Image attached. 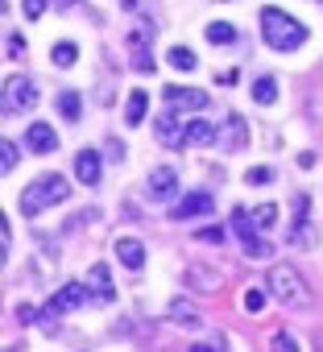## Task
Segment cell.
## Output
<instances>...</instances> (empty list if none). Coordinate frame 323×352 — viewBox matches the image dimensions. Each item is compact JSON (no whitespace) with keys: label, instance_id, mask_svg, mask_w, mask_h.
<instances>
[{"label":"cell","instance_id":"obj_9","mask_svg":"<svg viewBox=\"0 0 323 352\" xmlns=\"http://www.w3.org/2000/svg\"><path fill=\"white\" fill-rule=\"evenodd\" d=\"M153 133H157V141L166 145V149H183V145H187V129H179V120H175L170 112L153 116Z\"/></svg>","mask_w":323,"mask_h":352},{"label":"cell","instance_id":"obj_6","mask_svg":"<svg viewBox=\"0 0 323 352\" xmlns=\"http://www.w3.org/2000/svg\"><path fill=\"white\" fill-rule=\"evenodd\" d=\"M34 104H38V87H34V79L17 75V79L5 83V112H9V116H13V112H30Z\"/></svg>","mask_w":323,"mask_h":352},{"label":"cell","instance_id":"obj_26","mask_svg":"<svg viewBox=\"0 0 323 352\" xmlns=\"http://www.w3.org/2000/svg\"><path fill=\"white\" fill-rule=\"evenodd\" d=\"M17 162H21V153H17V145L5 137V141H0V170L13 174V170H17Z\"/></svg>","mask_w":323,"mask_h":352},{"label":"cell","instance_id":"obj_36","mask_svg":"<svg viewBox=\"0 0 323 352\" xmlns=\"http://www.w3.org/2000/svg\"><path fill=\"white\" fill-rule=\"evenodd\" d=\"M9 54H17V58H21V54H25V38H17V34H9Z\"/></svg>","mask_w":323,"mask_h":352},{"label":"cell","instance_id":"obj_30","mask_svg":"<svg viewBox=\"0 0 323 352\" xmlns=\"http://www.w3.org/2000/svg\"><path fill=\"white\" fill-rule=\"evenodd\" d=\"M253 220H257V228H269V224L278 220V204H261V208L253 212Z\"/></svg>","mask_w":323,"mask_h":352},{"label":"cell","instance_id":"obj_24","mask_svg":"<svg viewBox=\"0 0 323 352\" xmlns=\"http://www.w3.org/2000/svg\"><path fill=\"white\" fill-rule=\"evenodd\" d=\"M50 63H54V67H75V63H79V46H75V42H58V46L50 50Z\"/></svg>","mask_w":323,"mask_h":352},{"label":"cell","instance_id":"obj_20","mask_svg":"<svg viewBox=\"0 0 323 352\" xmlns=\"http://www.w3.org/2000/svg\"><path fill=\"white\" fill-rule=\"evenodd\" d=\"M224 124H228V137H224V149H241V145H245V133H249V129H245V120H241L236 112H228V116H224Z\"/></svg>","mask_w":323,"mask_h":352},{"label":"cell","instance_id":"obj_13","mask_svg":"<svg viewBox=\"0 0 323 352\" xmlns=\"http://www.w3.org/2000/svg\"><path fill=\"white\" fill-rule=\"evenodd\" d=\"M25 145L34 149V153H54L58 149V133L50 129V124H30V133H25Z\"/></svg>","mask_w":323,"mask_h":352},{"label":"cell","instance_id":"obj_28","mask_svg":"<svg viewBox=\"0 0 323 352\" xmlns=\"http://www.w3.org/2000/svg\"><path fill=\"white\" fill-rule=\"evenodd\" d=\"M241 307H245V311H249V315H257V311H265V294H261V290H253V286H249V290H245V294H241Z\"/></svg>","mask_w":323,"mask_h":352},{"label":"cell","instance_id":"obj_35","mask_svg":"<svg viewBox=\"0 0 323 352\" xmlns=\"http://www.w3.org/2000/svg\"><path fill=\"white\" fill-rule=\"evenodd\" d=\"M104 153H108L112 162H120V157H124V145H120L116 137H108V145H104Z\"/></svg>","mask_w":323,"mask_h":352},{"label":"cell","instance_id":"obj_27","mask_svg":"<svg viewBox=\"0 0 323 352\" xmlns=\"http://www.w3.org/2000/svg\"><path fill=\"white\" fill-rule=\"evenodd\" d=\"M133 71H141V75H153V71H157L149 46H133Z\"/></svg>","mask_w":323,"mask_h":352},{"label":"cell","instance_id":"obj_7","mask_svg":"<svg viewBox=\"0 0 323 352\" xmlns=\"http://www.w3.org/2000/svg\"><path fill=\"white\" fill-rule=\"evenodd\" d=\"M307 212H311V199H307V195H294V228H290V245H298V249H311V245H315Z\"/></svg>","mask_w":323,"mask_h":352},{"label":"cell","instance_id":"obj_10","mask_svg":"<svg viewBox=\"0 0 323 352\" xmlns=\"http://www.w3.org/2000/svg\"><path fill=\"white\" fill-rule=\"evenodd\" d=\"M208 212H216V199L208 195V191H191L183 204H175L170 208V220H187V216H208Z\"/></svg>","mask_w":323,"mask_h":352},{"label":"cell","instance_id":"obj_18","mask_svg":"<svg viewBox=\"0 0 323 352\" xmlns=\"http://www.w3.org/2000/svg\"><path fill=\"white\" fill-rule=\"evenodd\" d=\"M58 112H63V120H79L83 116V96L79 91H58Z\"/></svg>","mask_w":323,"mask_h":352},{"label":"cell","instance_id":"obj_5","mask_svg":"<svg viewBox=\"0 0 323 352\" xmlns=\"http://www.w3.org/2000/svg\"><path fill=\"white\" fill-rule=\"evenodd\" d=\"M145 195H149V204L175 199V195H179V170H175V166H153L149 179H145Z\"/></svg>","mask_w":323,"mask_h":352},{"label":"cell","instance_id":"obj_25","mask_svg":"<svg viewBox=\"0 0 323 352\" xmlns=\"http://www.w3.org/2000/svg\"><path fill=\"white\" fill-rule=\"evenodd\" d=\"M253 100H257V104H274V100H278V83H274V75H261V79L253 83Z\"/></svg>","mask_w":323,"mask_h":352},{"label":"cell","instance_id":"obj_11","mask_svg":"<svg viewBox=\"0 0 323 352\" xmlns=\"http://www.w3.org/2000/svg\"><path fill=\"white\" fill-rule=\"evenodd\" d=\"M87 298H91L87 282H67V286H63V290H58V294L50 298V307H54V311H79V307H83Z\"/></svg>","mask_w":323,"mask_h":352},{"label":"cell","instance_id":"obj_19","mask_svg":"<svg viewBox=\"0 0 323 352\" xmlns=\"http://www.w3.org/2000/svg\"><path fill=\"white\" fill-rule=\"evenodd\" d=\"M166 63L175 67V71H195L199 67V58H195V50H187V46H170V54H166Z\"/></svg>","mask_w":323,"mask_h":352},{"label":"cell","instance_id":"obj_1","mask_svg":"<svg viewBox=\"0 0 323 352\" xmlns=\"http://www.w3.org/2000/svg\"><path fill=\"white\" fill-rule=\"evenodd\" d=\"M261 34H265V46H274V50H282V54H290V50H298V46L307 42V25L294 21L290 13L274 9V5L261 9Z\"/></svg>","mask_w":323,"mask_h":352},{"label":"cell","instance_id":"obj_21","mask_svg":"<svg viewBox=\"0 0 323 352\" xmlns=\"http://www.w3.org/2000/svg\"><path fill=\"white\" fill-rule=\"evenodd\" d=\"M166 315H170V319H175V323H187V327H199V323H203V319H199V311H195V307H191V302H183V298H175V302H170V311H166Z\"/></svg>","mask_w":323,"mask_h":352},{"label":"cell","instance_id":"obj_23","mask_svg":"<svg viewBox=\"0 0 323 352\" xmlns=\"http://www.w3.org/2000/svg\"><path fill=\"white\" fill-rule=\"evenodd\" d=\"M208 42H212V46H232V42H236V30H232L228 21H212V25H208Z\"/></svg>","mask_w":323,"mask_h":352},{"label":"cell","instance_id":"obj_8","mask_svg":"<svg viewBox=\"0 0 323 352\" xmlns=\"http://www.w3.org/2000/svg\"><path fill=\"white\" fill-rule=\"evenodd\" d=\"M170 100V108H183V112H203L212 100H208V91H199V87H166L162 91Z\"/></svg>","mask_w":323,"mask_h":352},{"label":"cell","instance_id":"obj_4","mask_svg":"<svg viewBox=\"0 0 323 352\" xmlns=\"http://www.w3.org/2000/svg\"><path fill=\"white\" fill-rule=\"evenodd\" d=\"M232 232L241 236V245H245L249 257H269V253H274V249L257 236V220H253L245 208H232Z\"/></svg>","mask_w":323,"mask_h":352},{"label":"cell","instance_id":"obj_31","mask_svg":"<svg viewBox=\"0 0 323 352\" xmlns=\"http://www.w3.org/2000/svg\"><path fill=\"white\" fill-rule=\"evenodd\" d=\"M199 241L203 245H224V228L220 224H208V228H199Z\"/></svg>","mask_w":323,"mask_h":352},{"label":"cell","instance_id":"obj_37","mask_svg":"<svg viewBox=\"0 0 323 352\" xmlns=\"http://www.w3.org/2000/svg\"><path fill=\"white\" fill-rule=\"evenodd\" d=\"M199 348H228V340H224V336H212V340H203Z\"/></svg>","mask_w":323,"mask_h":352},{"label":"cell","instance_id":"obj_33","mask_svg":"<svg viewBox=\"0 0 323 352\" xmlns=\"http://www.w3.org/2000/svg\"><path fill=\"white\" fill-rule=\"evenodd\" d=\"M21 9H25V17H30V21H38V17L46 13V0H21Z\"/></svg>","mask_w":323,"mask_h":352},{"label":"cell","instance_id":"obj_2","mask_svg":"<svg viewBox=\"0 0 323 352\" xmlns=\"http://www.w3.org/2000/svg\"><path fill=\"white\" fill-rule=\"evenodd\" d=\"M67 195H71V187H67L63 174H42V179H34V183L21 191V216H42L46 208L63 204Z\"/></svg>","mask_w":323,"mask_h":352},{"label":"cell","instance_id":"obj_22","mask_svg":"<svg viewBox=\"0 0 323 352\" xmlns=\"http://www.w3.org/2000/svg\"><path fill=\"white\" fill-rule=\"evenodd\" d=\"M145 104H149V96H145V91H129L124 120H129V124H141V120H145Z\"/></svg>","mask_w":323,"mask_h":352},{"label":"cell","instance_id":"obj_16","mask_svg":"<svg viewBox=\"0 0 323 352\" xmlns=\"http://www.w3.org/2000/svg\"><path fill=\"white\" fill-rule=\"evenodd\" d=\"M87 282H91V290H96V298H100V302H112V298H116V286H112V274H108V265H91Z\"/></svg>","mask_w":323,"mask_h":352},{"label":"cell","instance_id":"obj_12","mask_svg":"<svg viewBox=\"0 0 323 352\" xmlns=\"http://www.w3.org/2000/svg\"><path fill=\"white\" fill-rule=\"evenodd\" d=\"M75 179H79L83 187H96V183H100V153H96V149H79V153H75Z\"/></svg>","mask_w":323,"mask_h":352},{"label":"cell","instance_id":"obj_38","mask_svg":"<svg viewBox=\"0 0 323 352\" xmlns=\"http://www.w3.org/2000/svg\"><path fill=\"white\" fill-rule=\"evenodd\" d=\"M58 5H75V0H58Z\"/></svg>","mask_w":323,"mask_h":352},{"label":"cell","instance_id":"obj_32","mask_svg":"<svg viewBox=\"0 0 323 352\" xmlns=\"http://www.w3.org/2000/svg\"><path fill=\"white\" fill-rule=\"evenodd\" d=\"M269 348H286V352H290V348H298V344H294V336H286V331L278 327V331L269 336Z\"/></svg>","mask_w":323,"mask_h":352},{"label":"cell","instance_id":"obj_3","mask_svg":"<svg viewBox=\"0 0 323 352\" xmlns=\"http://www.w3.org/2000/svg\"><path fill=\"white\" fill-rule=\"evenodd\" d=\"M265 282H269V294H274L282 307H307V302H311V290H307V282H302V278H298L290 265H269Z\"/></svg>","mask_w":323,"mask_h":352},{"label":"cell","instance_id":"obj_17","mask_svg":"<svg viewBox=\"0 0 323 352\" xmlns=\"http://www.w3.org/2000/svg\"><path fill=\"white\" fill-rule=\"evenodd\" d=\"M183 129H187V145H199V149L216 145V124H208V120H187Z\"/></svg>","mask_w":323,"mask_h":352},{"label":"cell","instance_id":"obj_14","mask_svg":"<svg viewBox=\"0 0 323 352\" xmlns=\"http://www.w3.org/2000/svg\"><path fill=\"white\" fill-rule=\"evenodd\" d=\"M116 261L129 265V270H141L145 265V245L137 236H116Z\"/></svg>","mask_w":323,"mask_h":352},{"label":"cell","instance_id":"obj_34","mask_svg":"<svg viewBox=\"0 0 323 352\" xmlns=\"http://www.w3.org/2000/svg\"><path fill=\"white\" fill-rule=\"evenodd\" d=\"M9 249H13V236H9V220H0V257L9 261Z\"/></svg>","mask_w":323,"mask_h":352},{"label":"cell","instance_id":"obj_39","mask_svg":"<svg viewBox=\"0 0 323 352\" xmlns=\"http://www.w3.org/2000/svg\"><path fill=\"white\" fill-rule=\"evenodd\" d=\"M224 5H228V0H224Z\"/></svg>","mask_w":323,"mask_h":352},{"label":"cell","instance_id":"obj_15","mask_svg":"<svg viewBox=\"0 0 323 352\" xmlns=\"http://www.w3.org/2000/svg\"><path fill=\"white\" fill-rule=\"evenodd\" d=\"M220 274L216 270H208L203 261H195V265H187V286H195V290H203V294H216L220 290Z\"/></svg>","mask_w":323,"mask_h":352},{"label":"cell","instance_id":"obj_29","mask_svg":"<svg viewBox=\"0 0 323 352\" xmlns=\"http://www.w3.org/2000/svg\"><path fill=\"white\" fill-rule=\"evenodd\" d=\"M245 183H253V187H265V183H274V170H269V166H253V170L245 174Z\"/></svg>","mask_w":323,"mask_h":352}]
</instances>
